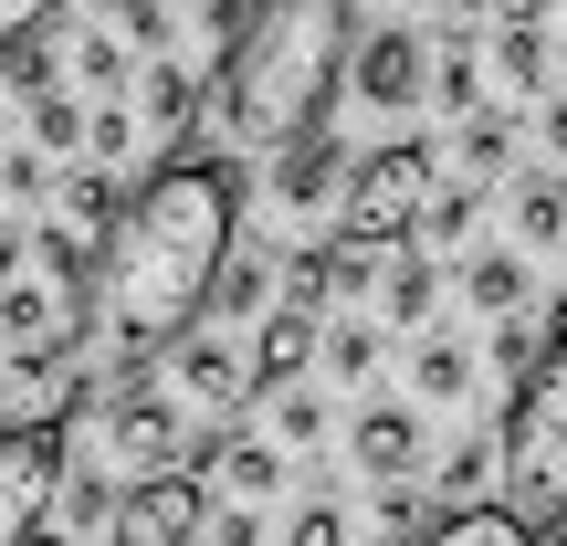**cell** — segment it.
I'll return each instance as SVG.
<instances>
[{
    "label": "cell",
    "instance_id": "cell-1",
    "mask_svg": "<svg viewBox=\"0 0 567 546\" xmlns=\"http://www.w3.org/2000/svg\"><path fill=\"white\" fill-rule=\"evenodd\" d=\"M231 200H243L231 168L189 147L116 210L105 264H95V326L116 358H158L210 316V284L231 264Z\"/></svg>",
    "mask_w": 567,
    "mask_h": 546
},
{
    "label": "cell",
    "instance_id": "cell-2",
    "mask_svg": "<svg viewBox=\"0 0 567 546\" xmlns=\"http://www.w3.org/2000/svg\"><path fill=\"white\" fill-rule=\"evenodd\" d=\"M347 74V0H252L221 53V126L243 147H295L326 126V95Z\"/></svg>",
    "mask_w": 567,
    "mask_h": 546
},
{
    "label": "cell",
    "instance_id": "cell-3",
    "mask_svg": "<svg viewBox=\"0 0 567 546\" xmlns=\"http://www.w3.org/2000/svg\"><path fill=\"white\" fill-rule=\"evenodd\" d=\"M494 452H505V505L526 526H567V326L547 337V358L526 368Z\"/></svg>",
    "mask_w": 567,
    "mask_h": 546
},
{
    "label": "cell",
    "instance_id": "cell-4",
    "mask_svg": "<svg viewBox=\"0 0 567 546\" xmlns=\"http://www.w3.org/2000/svg\"><path fill=\"white\" fill-rule=\"evenodd\" d=\"M431 147H379V158H358L347 168V200H337V222H347V243L358 253H400L410 231L431 222Z\"/></svg>",
    "mask_w": 567,
    "mask_h": 546
},
{
    "label": "cell",
    "instance_id": "cell-5",
    "mask_svg": "<svg viewBox=\"0 0 567 546\" xmlns=\"http://www.w3.org/2000/svg\"><path fill=\"white\" fill-rule=\"evenodd\" d=\"M53 494H63V431L53 421H11L0 431V546H32Z\"/></svg>",
    "mask_w": 567,
    "mask_h": 546
},
{
    "label": "cell",
    "instance_id": "cell-6",
    "mask_svg": "<svg viewBox=\"0 0 567 546\" xmlns=\"http://www.w3.org/2000/svg\"><path fill=\"white\" fill-rule=\"evenodd\" d=\"M105 452L126 463V484H147V473H179V463H189V421H179V400H158V389H126V400L105 410Z\"/></svg>",
    "mask_w": 567,
    "mask_h": 546
},
{
    "label": "cell",
    "instance_id": "cell-7",
    "mask_svg": "<svg viewBox=\"0 0 567 546\" xmlns=\"http://www.w3.org/2000/svg\"><path fill=\"white\" fill-rule=\"evenodd\" d=\"M200 536V473H147L116 494V546H189Z\"/></svg>",
    "mask_w": 567,
    "mask_h": 546
},
{
    "label": "cell",
    "instance_id": "cell-8",
    "mask_svg": "<svg viewBox=\"0 0 567 546\" xmlns=\"http://www.w3.org/2000/svg\"><path fill=\"white\" fill-rule=\"evenodd\" d=\"M316 347H326V326H316V305H295V295H284L274 316H264V347H252V379H264L274 400H284V389H295L305 368H316Z\"/></svg>",
    "mask_w": 567,
    "mask_h": 546
},
{
    "label": "cell",
    "instance_id": "cell-9",
    "mask_svg": "<svg viewBox=\"0 0 567 546\" xmlns=\"http://www.w3.org/2000/svg\"><path fill=\"white\" fill-rule=\"evenodd\" d=\"M347 452H358L379 484H400L410 463H421V421L410 410H358V431H347Z\"/></svg>",
    "mask_w": 567,
    "mask_h": 546
},
{
    "label": "cell",
    "instance_id": "cell-10",
    "mask_svg": "<svg viewBox=\"0 0 567 546\" xmlns=\"http://www.w3.org/2000/svg\"><path fill=\"white\" fill-rule=\"evenodd\" d=\"M358 95L368 105H410V95H421V42H410V32H379L358 53Z\"/></svg>",
    "mask_w": 567,
    "mask_h": 546
},
{
    "label": "cell",
    "instance_id": "cell-11",
    "mask_svg": "<svg viewBox=\"0 0 567 546\" xmlns=\"http://www.w3.org/2000/svg\"><path fill=\"white\" fill-rule=\"evenodd\" d=\"M421 546H536V526L515 505H452L442 526H421Z\"/></svg>",
    "mask_w": 567,
    "mask_h": 546
},
{
    "label": "cell",
    "instance_id": "cell-12",
    "mask_svg": "<svg viewBox=\"0 0 567 546\" xmlns=\"http://www.w3.org/2000/svg\"><path fill=\"white\" fill-rule=\"evenodd\" d=\"M326 179H337V147H326V126H316V137H295V147L274 158V200H284V210H316Z\"/></svg>",
    "mask_w": 567,
    "mask_h": 546
},
{
    "label": "cell",
    "instance_id": "cell-13",
    "mask_svg": "<svg viewBox=\"0 0 567 546\" xmlns=\"http://www.w3.org/2000/svg\"><path fill=\"white\" fill-rule=\"evenodd\" d=\"M179 400H200L210 421H221V410H243V368H231L221 347H200V337H189V347H179Z\"/></svg>",
    "mask_w": 567,
    "mask_h": 546
},
{
    "label": "cell",
    "instance_id": "cell-14",
    "mask_svg": "<svg viewBox=\"0 0 567 546\" xmlns=\"http://www.w3.org/2000/svg\"><path fill=\"white\" fill-rule=\"evenodd\" d=\"M379 316H389V326H421V316H431V253H389Z\"/></svg>",
    "mask_w": 567,
    "mask_h": 546
},
{
    "label": "cell",
    "instance_id": "cell-15",
    "mask_svg": "<svg viewBox=\"0 0 567 546\" xmlns=\"http://www.w3.org/2000/svg\"><path fill=\"white\" fill-rule=\"evenodd\" d=\"M515 231L526 243H557L567 231V179H515Z\"/></svg>",
    "mask_w": 567,
    "mask_h": 546
},
{
    "label": "cell",
    "instance_id": "cell-16",
    "mask_svg": "<svg viewBox=\"0 0 567 546\" xmlns=\"http://www.w3.org/2000/svg\"><path fill=\"white\" fill-rule=\"evenodd\" d=\"M494 53H505V74H536V63H547V32H536V0H515V11L494 21Z\"/></svg>",
    "mask_w": 567,
    "mask_h": 546
},
{
    "label": "cell",
    "instance_id": "cell-17",
    "mask_svg": "<svg viewBox=\"0 0 567 546\" xmlns=\"http://www.w3.org/2000/svg\"><path fill=\"white\" fill-rule=\"evenodd\" d=\"M463 389H473V358L452 337H431L421 347V400H463Z\"/></svg>",
    "mask_w": 567,
    "mask_h": 546
},
{
    "label": "cell",
    "instance_id": "cell-18",
    "mask_svg": "<svg viewBox=\"0 0 567 546\" xmlns=\"http://www.w3.org/2000/svg\"><path fill=\"white\" fill-rule=\"evenodd\" d=\"M473 305H494V316H515V305H526V274H515L505 253H494V264H473Z\"/></svg>",
    "mask_w": 567,
    "mask_h": 546
},
{
    "label": "cell",
    "instance_id": "cell-19",
    "mask_svg": "<svg viewBox=\"0 0 567 546\" xmlns=\"http://www.w3.org/2000/svg\"><path fill=\"white\" fill-rule=\"evenodd\" d=\"M484 473H505V452H494V442H463V452L442 463V505H452V494H473Z\"/></svg>",
    "mask_w": 567,
    "mask_h": 546
},
{
    "label": "cell",
    "instance_id": "cell-20",
    "mask_svg": "<svg viewBox=\"0 0 567 546\" xmlns=\"http://www.w3.org/2000/svg\"><path fill=\"white\" fill-rule=\"evenodd\" d=\"M231 484H243V494H274V484H284L274 442H231Z\"/></svg>",
    "mask_w": 567,
    "mask_h": 546
},
{
    "label": "cell",
    "instance_id": "cell-21",
    "mask_svg": "<svg viewBox=\"0 0 567 546\" xmlns=\"http://www.w3.org/2000/svg\"><path fill=\"white\" fill-rule=\"evenodd\" d=\"M284 546H347V515H337V505H295Z\"/></svg>",
    "mask_w": 567,
    "mask_h": 546
},
{
    "label": "cell",
    "instance_id": "cell-22",
    "mask_svg": "<svg viewBox=\"0 0 567 546\" xmlns=\"http://www.w3.org/2000/svg\"><path fill=\"white\" fill-rule=\"evenodd\" d=\"M210 305H221V316H243V305H264V264H221V284H210Z\"/></svg>",
    "mask_w": 567,
    "mask_h": 546
},
{
    "label": "cell",
    "instance_id": "cell-23",
    "mask_svg": "<svg viewBox=\"0 0 567 546\" xmlns=\"http://www.w3.org/2000/svg\"><path fill=\"white\" fill-rule=\"evenodd\" d=\"M53 11H74V0H0V53H11L21 32H42Z\"/></svg>",
    "mask_w": 567,
    "mask_h": 546
},
{
    "label": "cell",
    "instance_id": "cell-24",
    "mask_svg": "<svg viewBox=\"0 0 567 546\" xmlns=\"http://www.w3.org/2000/svg\"><path fill=\"white\" fill-rule=\"evenodd\" d=\"M326 358H337L347 379H368V358H379V337H368V326H337V337H326Z\"/></svg>",
    "mask_w": 567,
    "mask_h": 546
},
{
    "label": "cell",
    "instance_id": "cell-25",
    "mask_svg": "<svg viewBox=\"0 0 567 546\" xmlns=\"http://www.w3.org/2000/svg\"><path fill=\"white\" fill-rule=\"evenodd\" d=\"M463 158H473V168H505V116H473V126H463Z\"/></svg>",
    "mask_w": 567,
    "mask_h": 546
},
{
    "label": "cell",
    "instance_id": "cell-26",
    "mask_svg": "<svg viewBox=\"0 0 567 546\" xmlns=\"http://www.w3.org/2000/svg\"><path fill=\"white\" fill-rule=\"evenodd\" d=\"M210 546H264V515H252V505H231L221 526H210Z\"/></svg>",
    "mask_w": 567,
    "mask_h": 546
},
{
    "label": "cell",
    "instance_id": "cell-27",
    "mask_svg": "<svg viewBox=\"0 0 567 546\" xmlns=\"http://www.w3.org/2000/svg\"><path fill=\"white\" fill-rule=\"evenodd\" d=\"M316 421H326V410L305 400V389H284V442H316Z\"/></svg>",
    "mask_w": 567,
    "mask_h": 546
},
{
    "label": "cell",
    "instance_id": "cell-28",
    "mask_svg": "<svg viewBox=\"0 0 567 546\" xmlns=\"http://www.w3.org/2000/svg\"><path fill=\"white\" fill-rule=\"evenodd\" d=\"M547 147H557V158H567V95L547 105Z\"/></svg>",
    "mask_w": 567,
    "mask_h": 546
},
{
    "label": "cell",
    "instance_id": "cell-29",
    "mask_svg": "<svg viewBox=\"0 0 567 546\" xmlns=\"http://www.w3.org/2000/svg\"><path fill=\"white\" fill-rule=\"evenodd\" d=\"M126 21H137V32H147V21H158V0H126Z\"/></svg>",
    "mask_w": 567,
    "mask_h": 546
},
{
    "label": "cell",
    "instance_id": "cell-30",
    "mask_svg": "<svg viewBox=\"0 0 567 546\" xmlns=\"http://www.w3.org/2000/svg\"><path fill=\"white\" fill-rule=\"evenodd\" d=\"M557 546H567V526H557Z\"/></svg>",
    "mask_w": 567,
    "mask_h": 546
}]
</instances>
